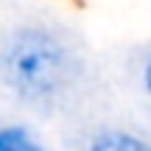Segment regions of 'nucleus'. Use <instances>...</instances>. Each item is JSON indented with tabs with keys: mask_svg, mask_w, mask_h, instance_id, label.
<instances>
[{
	"mask_svg": "<svg viewBox=\"0 0 151 151\" xmlns=\"http://www.w3.org/2000/svg\"><path fill=\"white\" fill-rule=\"evenodd\" d=\"M87 151H151V146L129 132H104L90 143Z\"/></svg>",
	"mask_w": 151,
	"mask_h": 151,
	"instance_id": "obj_2",
	"label": "nucleus"
},
{
	"mask_svg": "<svg viewBox=\"0 0 151 151\" xmlns=\"http://www.w3.org/2000/svg\"><path fill=\"white\" fill-rule=\"evenodd\" d=\"M0 151H45V148L22 126H0Z\"/></svg>",
	"mask_w": 151,
	"mask_h": 151,
	"instance_id": "obj_3",
	"label": "nucleus"
},
{
	"mask_svg": "<svg viewBox=\"0 0 151 151\" xmlns=\"http://www.w3.org/2000/svg\"><path fill=\"white\" fill-rule=\"evenodd\" d=\"M143 84H146V92L151 95V56H148L146 67H143Z\"/></svg>",
	"mask_w": 151,
	"mask_h": 151,
	"instance_id": "obj_4",
	"label": "nucleus"
},
{
	"mask_svg": "<svg viewBox=\"0 0 151 151\" xmlns=\"http://www.w3.org/2000/svg\"><path fill=\"white\" fill-rule=\"evenodd\" d=\"M62 56V48L50 37L39 31H25L6 50V81L25 98H45L59 84Z\"/></svg>",
	"mask_w": 151,
	"mask_h": 151,
	"instance_id": "obj_1",
	"label": "nucleus"
}]
</instances>
